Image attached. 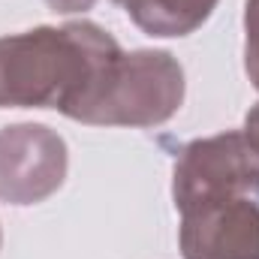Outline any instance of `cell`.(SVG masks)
I'll return each mask as SVG.
<instances>
[{"instance_id": "1", "label": "cell", "mask_w": 259, "mask_h": 259, "mask_svg": "<svg viewBox=\"0 0 259 259\" xmlns=\"http://www.w3.org/2000/svg\"><path fill=\"white\" fill-rule=\"evenodd\" d=\"M121 52L118 39L94 21L0 36V109L69 115Z\"/></svg>"}, {"instance_id": "2", "label": "cell", "mask_w": 259, "mask_h": 259, "mask_svg": "<svg viewBox=\"0 0 259 259\" xmlns=\"http://www.w3.org/2000/svg\"><path fill=\"white\" fill-rule=\"evenodd\" d=\"M184 66L163 49L121 52L66 115L91 127H160L184 106Z\"/></svg>"}, {"instance_id": "3", "label": "cell", "mask_w": 259, "mask_h": 259, "mask_svg": "<svg viewBox=\"0 0 259 259\" xmlns=\"http://www.w3.org/2000/svg\"><path fill=\"white\" fill-rule=\"evenodd\" d=\"M259 193V142L247 130L193 139L181 148L172 172V199L184 211L199 202Z\"/></svg>"}, {"instance_id": "4", "label": "cell", "mask_w": 259, "mask_h": 259, "mask_svg": "<svg viewBox=\"0 0 259 259\" xmlns=\"http://www.w3.org/2000/svg\"><path fill=\"white\" fill-rule=\"evenodd\" d=\"M66 169V142L52 127L21 121L0 130V202L39 205L64 187Z\"/></svg>"}, {"instance_id": "5", "label": "cell", "mask_w": 259, "mask_h": 259, "mask_svg": "<svg viewBox=\"0 0 259 259\" xmlns=\"http://www.w3.org/2000/svg\"><path fill=\"white\" fill-rule=\"evenodd\" d=\"M178 244L184 259H259V205L253 196L190 205Z\"/></svg>"}, {"instance_id": "6", "label": "cell", "mask_w": 259, "mask_h": 259, "mask_svg": "<svg viewBox=\"0 0 259 259\" xmlns=\"http://www.w3.org/2000/svg\"><path fill=\"white\" fill-rule=\"evenodd\" d=\"M127 18L148 36L175 39L196 33L220 0H115Z\"/></svg>"}, {"instance_id": "7", "label": "cell", "mask_w": 259, "mask_h": 259, "mask_svg": "<svg viewBox=\"0 0 259 259\" xmlns=\"http://www.w3.org/2000/svg\"><path fill=\"white\" fill-rule=\"evenodd\" d=\"M244 69L259 91V0L244 3Z\"/></svg>"}, {"instance_id": "8", "label": "cell", "mask_w": 259, "mask_h": 259, "mask_svg": "<svg viewBox=\"0 0 259 259\" xmlns=\"http://www.w3.org/2000/svg\"><path fill=\"white\" fill-rule=\"evenodd\" d=\"M55 12H61V15H72V12H84V9H91L97 0H46Z\"/></svg>"}, {"instance_id": "9", "label": "cell", "mask_w": 259, "mask_h": 259, "mask_svg": "<svg viewBox=\"0 0 259 259\" xmlns=\"http://www.w3.org/2000/svg\"><path fill=\"white\" fill-rule=\"evenodd\" d=\"M244 130L259 142V106H253V109L247 112V118H244Z\"/></svg>"}, {"instance_id": "10", "label": "cell", "mask_w": 259, "mask_h": 259, "mask_svg": "<svg viewBox=\"0 0 259 259\" xmlns=\"http://www.w3.org/2000/svg\"><path fill=\"white\" fill-rule=\"evenodd\" d=\"M0 241H3V235H0Z\"/></svg>"}]
</instances>
